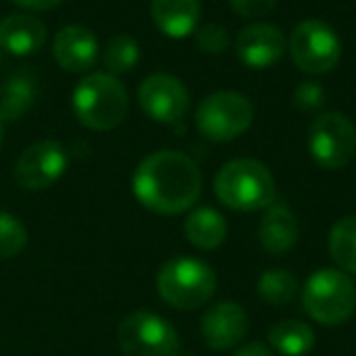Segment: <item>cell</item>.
Returning a JSON list of instances; mask_svg holds the SVG:
<instances>
[{"instance_id":"1","label":"cell","mask_w":356,"mask_h":356,"mask_svg":"<svg viewBox=\"0 0 356 356\" xmlns=\"http://www.w3.org/2000/svg\"><path fill=\"white\" fill-rule=\"evenodd\" d=\"M203 191L200 168L188 154L161 149L137 163L132 193L154 215H181L195 208Z\"/></svg>"},{"instance_id":"2","label":"cell","mask_w":356,"mask_h":356,"mask_svg":"<svg viewBox=\"0 0 356 356\" xmlns=\"http://www.w3.org/2000/svg\"><path fill=\"white\" fill-rule=\"evenodd\" d=\"M215 195L234 213H259L276 203V181L266 163L232 159L215 176Z\"/></svg>"},{"instance_id":"3","label":"cell","mask_w":356,"mask_h":356,"mask_svg":"<svg viewBox=\"0 0 356 356\" xmlns=\"http://www.w3.org/2000/svg\"><path fill=\"white\" fill-rule=\"evenodd\" d=\"M71 108L83 127L95 129V132H108L127 118L129 95L118 76L88 74L74 88Z\"/></svg>"},{"instance_id":"4","label":"cell","mask_w":356,"mask_h":356,"mask_svg":"<svg viewBox=\"0 0 356 356\" xmlns=\"http://www.w3.org/2000/svg\"><path fill=\"white\" fill-rule=\"evenodd\" d=\"M156 291L173 310H198L208 305L218 291L213 266L195 257L168 259L156 273Z\"/></svg>"},{"instance_id":"5","label":"cell","mask_w":356,"mask_h":356,"mask_svg":"<svg viewBox=\"0 0 356 356\" xmlns=\"http://www.w3.org/2000/svg\"><path fill=\"white\" fill-rule=\"evenodd\" d=\"M302 307L320 325H344L356 310L354 281L339 268H320L302 286Z\"/></svg>"},{"instance_id":"6","label":"cell","mask_w":356,"mask_h":356,"mask_svg":"<svg viewBox=\"0 0 356 356\" xmlns=\"http://www.w3.org/2000/svg\"><path fill=\"white\" fill-rule=\"evenodd\" d=\"M254 122V105L237 90H215L200 100L195 127L210 142H234Z\"/></svg>"},{"instance_id":"7","label":"cell","mask_w":356,"mask_h":356,"mask_svg":"<svg viewBox=\"0 0 356 356\" xmlns=\"http://www.w3.org/2000/svg\"><path fill=\"white\" fill-rule=\"evenodd\" d=\"M118 344L124 356H178L176 327L149 310L129 312L118 327Z\"/></svg>"},{"instance_id":"8","label":"cell","mask_w":356,"mask_h":356,"mask_svg":"<svg viewBox=\"0 0 356 356\" xmlns=\"http://www.w3.org/2000/svg\"><path fill=\"white\" fill-rule=\"evenodd\" d=\"M291 59L302 74L322 76L337 69L341 59V40L327 22L302 20L288 37Z\"/></svg>"},{"instance_id":"9","label":"cell","mask_w":356,"mask_h":356,"mask_svg":"<svg viewBox=\"0 0 356 356\" xmlns=\"http://www.w3.org/2000/svg\"><path fill=\"white\" fill-rule=\"evenodd\" d=\"M307 152L317 166L334 171L354 159L356 127L341 113H322L312 120L307 132Z\"/></svg>"},{"instance_id":"10","label":"cell","mask_w":356,"mask_h":356,"mask_svg":"<svg viewBox=\"0 0 356 356\" xmlns=\"http://www.w3.org/2000/svg\"><path fill=\"white\" fill-rule=\"evenodd\" d=\"M137 103L149 120L159 124H178L188 115L191 95L184 81L171 74H152L139 83Z\"/></svg>"},{"instance_id":"11","label":"cell","mask_w":356,"mask_h":356,"mask_svg":"<svg viewBox=\"0 0 356 356\" xmlns=\"http://www.w3.org/2000/svg\"><path fill=\"white\" fill-rule=\"evenodd\" d=\"M69 166V154L54 139L35 142L20 154L15 163V181L25 191H44L54 186Z\"/></svg>"},{"instance_id":"12","label":"cell","mask_w":356,"mask_h":356,"mask_svg":"<svg viewBox=\"0 0 356 356\" xmlns=\"http://www.w3.org/2000/svg\"><path fill=\"white\" fill-rule=\"evenodd\" d=\"M249 332V317L242 305L232 300L215 302L213 307L203 312L200 320V334L205 344L215 351H227L242 344Z\"/></svg>"},{"instance_id":"13","label":"cell","mask_w":356,"mask_h":356,"mask_svg":"<svg viewBox=\"0 0 356 356\" xmlns=\"http://www.w3.org/2000/svg\"><path fill=\"white\" fill-rule=\"evenodd\" d=\"M286 47L288 42L283 32L268 22H252L234 40L239 61L247 64L249 69H268V66L278 64Z\"/></svg>"},{"instance_id":"14","label":"cell","mask_w":356,"mask_h":356,"mask_svg":"<svg viewBox=\"0 0 356 356\" xmlns=\"http://www.w3.org/2000/svg\"><path fill=\"white\" fill-rule=\"evenodd\" d=\"M54 61L71 74H86L98 61L100 47L95 35L83 25H66L56 32L51 44Z\"/></svg>"},{"instance_id":"15","label":"cell","mask_w":356,"mask_h":356,"mask_svg":"<svg viewBox=\"0 0 356 356\" xmlns=\"http://www.w3.org/2000/svg\"><path fill=\"white\" fill-rule=\"evenodd\" d=\"M298 234H300V225L288 203L276 200L264 210V218L259 222V242L268 254L273 257L288 254L296 247Z\"/></svg>"},{"instance_id":"16","label":"cell","mask_w":356,"mask_h":356,"mask_svg":"<svg viewBox=\"0 0 356 356\" xmlns=\"http://www.w3.org/2000/svg\"><path fill=\"white\" fill-rule=\"evenodd\" d=\"M203 17L200 0H152V20L168 40H186L195 35Z\"/></svg>"},{"instance_id":"17","label":"cell","mask_w":356,"mask_h":356,"mask_svg":"<svg viewBox=\"0 0 356 356\" xmlns=\"http://www.w3.org/2000/svg\"><path fill=\"white\" fill-rule=\"evenodd\" d=\"M47 42V25L30 13H15L0 22V49L13 56H30Z\"/></svg>"},{"instance_id":"18","label":"cell","mask_w":356,"mask_h":356,"mask_svg":"<svg viewBox=\"0 0 356 356\" xmlns=\"http://www.w3.org/2000/svg\"><path fill=\"white\" fill-rule=\"evenodd\" d=\"M184 234L195 249L213 252L227 237V222H225V218L215 208L200 205V208H193L186 215Z\"/></svg>"},{"instance_id":"19","label":"cell","mask_w":356,"mask_h":356,"mask_svg":"<svg viewBox=\"0 0 356 356\" xmlns=\"http://www.w3.org/2000/svg\"><path fill=\"white\" fill-rule=\"evenodd\" d=\"M37 90L40 88H37V81L32 74H27V71L13 74L0 88V118H3V122L25 118L27 110L35 105Z\"/></svg>"},{"instance_id":"20","label":"cell","mask_w":356,"mask_h":356,"mask_svg":"<svg viewBox=\"0 0 356 356\" xmlns=\"http://www.w3.org/2000/svg\"><path fill=\"white\" fill-rule=\"evenodd\" d=\"M268 344L281 356H307L315 349V330L302 320H281L268 330Z\"/></svg>"},{"instance_id":"21","label":"cell","mask_w":356,"mask_h":356,"mask_svg":"<svg viewBox=\"0 0 356 356\" xmlns=\"http://www.w3.org/2000/svg\"><path fill=\"white\" fill-rule=\"evenodd\" d=\"M327 247L339 271L356 276V215H346L332 225Z\"/></svg>"},{"instance_id":"22","label":"cell","mask_w":356,"mask_h":356,"mask_svg":"<svg viewBox=\"0 0 356 356\" xmlns=\"http://www.w3.org/2000/svg\"><path fill=\"white\" fill-rule=\"evenodd\" d=\"M257 291L264 302H268L273 307H281V305H291L296 300L298 293H300V283L286 268H268V271H264L259 276Z\"/></svg>"},{"instance_id":"23","label":"cell","mask_w":356,"mask_h":356,"mask_svg":"<svg viewBox=\"0 0 356 356\" xmlns=\"http://www.w3.org/2000/svg\"><path fill=\"white\" fill-rule=\"evenodd\" d=\"M103 61L113 76H122L137 66L139 61V44L132 35H115L108 40L103 51Z\"/></svg>"},{"instance_id":"24","label":"cell","mask_w":356,"mask_h":356,"mask_svg":"<svg viewBox=\"0 0 356 356\" xmlns=\"http://www.w3.org/2000/svg\"><path fill=\"white\" fill-rule=\"evenodd\" d=\"M27 247V229L17 218L0 210V259H13Z\"/></svg>"},{"instance_id":"25","label":"cell","mask_w":356,"mask_h":356,"mask_svg":"<svg viewBox=\"0 0 356 356\" xmlns=\"http://www.w3.org/2000/svg\"><path fill=\"white\" fill-rule=\"evenodd\" d=\"M195 44H198V49L208 51V54H220V51H225L229 47L227 30L208 22V25L195 30Z\"/></svg>"},{"instance_id":"26","label":"cell","mask_w":356,"mask_h":356,"mask_svg":"<svg viewBox=\"0 0 356 356\" xmlns=\"http://www.w3.org/2000/svg\"><path fill=\"white\" fill-rule=\"evenodd\" d=\"M293 103H296V108L305 110V113H315V110H320L322 103H325V90H322L320 83L305 81V83L298 86L296 93H293Z\"/></svg>"},{"instance_id":"27","label":"cell","mask_w":356,"mask_h":356,"mask_svg":"<svg viewBox=\"0 0 356 356\" xmlns=\"http://www.w3.org/2000/svg\"><path fill=\"white\" fill-rule=\"evenodd\" d=\"M229 8H232L239 17L259 20V17H266L268 13L276 8V0H229Z\"/></svg>"},{"instance_id":"28","label":"cell","mask_w":356,"mask_h":356,"mask_svg":"<svg viewBox=\"0 0 356 356\" xmlns=\"http://www.w3.org/2000/svg\"><path fill=\"white\" fill-rule=\"evenodd\" d=\"M15 6H20V8H25V10H51V8H56V6H61L64 0H13Z\"/></svg>"},{"instance_id":"29","label":"cell","mask_w":356,"mask_h":356,"mask_svg":"<svg viewBox=\"0 0 356 356\" xmlns=\"http://www.w3.org/2000/svg\"><path fill=\"white\" fill-rule=\"evenodd\" d=\"M234 356H273V351L261 341H252V344H244L242 349H237Z\"/></svg>"},{"instance_id":"30","label":"cell","mask_w":356,"mask_h":356,"mask_svg":"<svg viewBox=\"0 0 356 356\" xmlns=\"http://www.w3.org/2000/svg\"><path fill=\"white\" fill-rule=\"evenodd\" d=\"M0 147H3V118H0Z\"/></svg>"}]
</instances>
